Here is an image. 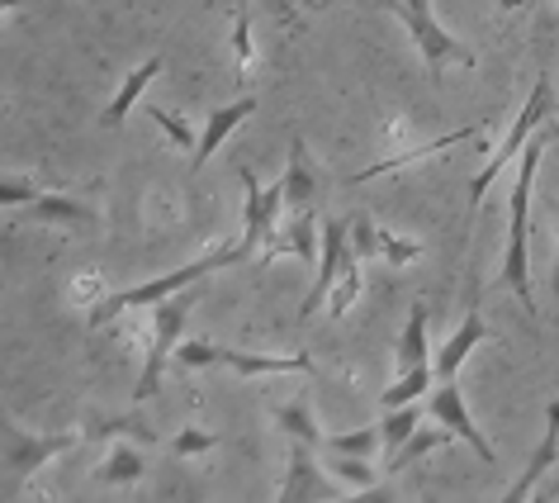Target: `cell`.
Wrapping results in <instances>:
<instances>
[{
    "mask_svg": "<svg viewBox=\"0 0 559 503\" xmlns=\"http://www.w3.org/2000/svg\"><path fill=\"white\" fill-rule=\"evenodd\" d=\"M545 157V138H531L516 157V180H512V200H508V247H502V285L512 290V300L522 304V314L536 324V290H531L526 271V233H531V180Z\"/></svg>",
    "mask_w": 559,
    "mask_h": 503,
    "instance_id": "1",
    "label": "cell"
},
{
    "mask_svg": "<svg viewBox=\"0 0 559 503\" xmlns=\"http://www.w3.org/2000/svg\"><path fill=\"white\" fill-rule=\"evenodd\" d=\"M233 261H247L242 247H214V252H204V257L186 261V267L157 276V281H143V285H133V290H119V295H105L91 309V328H105L109 318L123 314V309H147V304H162L166 295H176V290H190L194 281H204L209 271H223V267H233Z\"/></svg>",
    "mask_w": 559,
    "mask_h": 503,
    "instance_id": "2",
    "label": "cell"
},
{
    "mask_svg": "<svg viewBox=\"0 0 559 503\" xmlns=\"http://www.w3.org/2000/svg\"><path fill=\"white\" fill-rule=\"evenodd\" d=\"M550 105H555V86H550V77H540L536 86H531V101L522 105V115H516V124L508 129V138L493 148V157L484 162V172L469 180V209H479L484 204V195H488V186L508 172V162H516L522 157V148L536 138V129L545 124V115H550Z\"/></svg>",
    "mask_w": 559,
    "mask_h": 503,
    "instance_id": "3",
    "label": "cell"
},
{
    "mask_svg": "<svg viewBox=\"0 0 559 503\" xmlns=\"http://www.w3.org/2000/svg\"><path fill=\"white\" fill-rule=\"evenodd\" d=\"M237 186H242V257H257V252H275V223L280 209H285V180L275 186H261L251 166H237Z\"/></svg>",
    "mask_w": 559,
    "mask_h": 503,
    "instance_id": "4",
    "label": "cell"
},
{
    "mask_svg": "<svg viewBox=\"0 0 559 503\" xmlns=\"http://www.w3.org/2000/svg\"><path fill=\"white\" fill-rule=\"evenodd\" d=\"M186 318H190V300L186 290L166 295L162 304H152V347H147V366H143V381H138L133 399L143 403L162 389V375H166V361L180 352V332H186Z\"/></svg>",
    "mask_w": 559,
    "mask_h": 503,
    "instance_id": "5",
    "label": "cell"
},
{
    "mask_svg": "<svg viewBox=\"0 0 559 503\" xmlns=\"http://www.w3.org/2000/svg\"><path fill=\"white\" fill-rule=\"evenodd\" d=\"M81 442V432H58V437H34V432H24L10 423L5 428V484L20 489L38 466H48L52 456L72 452V446Z\"/></svg>",
    "mask_w": 559,
    "mask_h": 503,
    "instance_id": "6",
    "label": "cell"
},
{
    "mask_svg": "<svg viewBox=\"0 0 559 503\" xmlns=\"http://www.w3.org/2000/svg\"><path fill=\"white\" fill-rule=\"evenodd\" d=\"M384 5L403 15V24H408L413 38H417V48H423L427 67H441V62H465V67H474L469 52L437 24V15H431V0H384Z\"/></svg>",
    "mask_w": 559,
    "mask_h": 503,
    "instance_id": "7",
    "label": "cell"
},
{
    "mask_svg": "<svg viewBox=\"0 0 559 503\" xmlns=\"http://www.w3.org/2000/svg\"><path fill=\"white\" fill-rule=\"evenodd\" d=\"M346 257H352V219H323V261H318L313 290L299 304V324H309V318L332 300V285H337Z\"/></svg>",
    "mask_w": 559,
    "mask_h": 503,
    "instance_id": "8",
    "label": "cell"
},
{
    "mask_svg": "<svg viewBox=\"0 0 559 503\" xmlns=\"http://www.w3.org/2000/svg\"><path fill=\"white\" fill-rule=\"evenodd\" d=\"M431 423L451 428L460 442L474 446V456H479L484 466H493V446H488L484 432L474 428V418H469V409H465V399H460V385H455V381H441V389L431 395Z\"/></svg>",
    "mask_w": 559,
    "mask_h": 503,
    "instance_id": "9",
    "label": "cell"
},
{
    "mask_svg": "<svg viewBox=\"0 0 559 503\" xmlns=\"http://www.w3.org/2000/svg\"><path fill=\"white\" fill-rule=\"evenodd\" d=\"M251 109H257V95H242V101H233V105H223V109H214V115H209L204 133H200V148H194V157H190V180L204 172V162L214 157V152L223 148V138H228L237 124L251 115Z\"/></svg>",
    "mask_w": 559,
    "mask_h": 503,
    "instance_id": "10",
    "label": "cell"
},
{
    "mask_svg": "<svg viewBox=\"0 0 559 503\" xmlns=\"http://www.w3.org/2000/svg\"><path fill=\"white\" fill-rule=\"evenodd\" d=\"M280 180H285V209H289V214L318 204V172L309 162L304 138H289V162H285V176H280Z\"/></svg>",
    "mask_w": 559,
    "mask_h": 503,
    "instance_id": "11",
    "label": "cell"
},
{
    "mask_svg": "<svg viewBox=\"0 0 559 503\" xmlns=\"http://www.w3.org/2000/svg\"><path fill=\"white\" fill-rule=\"evenodd\" d=\"M555 456H559V399L550 403V413H545V437H540V446H536V452H531L526 470L516 475V484L508 489V499H526L531 489L540 484V475L555 466Z\"/></svg>",
    "mask_w": 559,
    "mask_h": 503,
    "instance_id": "12",
    "label": "cell"
},
{
    "mask_svg": "<svg viewBox=\"0 0 559 503\" xmlns=\"http://www.w3.org/2000/svg\"><path fill=\"white\" fill-rule=\"evenodd\" d=\"M484 338H488L484 314H479V309H469V318H465V324H460V328L451 332V342H445L441 352H437V375H441V381H455V371L465 366V356H469V352H474V347H479Z\"/></svg>",
    "mask_w": 559,
    "mask_h": 503,
    "instance_id": "13",
    "label": "cell"
},
{
    "mask_svg": "<svg viewBox=\"0 0 559 503\" xmlns=\"http://www.w3.org/2000/svg\"><path fill=\"white\" fill-rule=\"evenodd\" d=\"M218 366H228L237 375H289V371H313V361L295 352V356H261V352H233L218 347Z\"/></svg>",
    "mask_w": 559,
    "mask_h": 503,
    "instance_id": "14",
    "label": "cell"
},
{
    "mask_svg": "<svg viewBox=\"0 0 559 503\" xmlns=\"http://www.w3.org/2000/svg\"><path fill=\"white\" fill-rule=\"evenodd\" d=\"M309 452H318V446H309V442H295V446H289V475L280 480V499H318V494L328 489Z\"/></svg>",
    "mask_w": 559,
    "mask_h": 503,
    "instance_id": "15",
    "label": "cell"
},
{
    "mask_svg": "<svg viewBox=\"0 0 559 503\" xmlns=\"http://www.w3.org/2000/svg\"><path fill=\"white\" fill-rule=\"evenodd\" d=\"M474 138H479V129H455V133H445V138H437V143H427V148L394 152V157H380V162L360 166V172H356L352 180H374V176H384V172H403V166L423 162V157H431V152H441V148H455V143H474Z\"/></svg>",
    "mask_w": 559,
    "mask_h": 503,
    "instance_id": "16",
    "label": "cell"
},
{
    "mask_svg": "<svg viewBox=\"0 0 559 503\" xmlns=\"http://www.w3.org/2000/svg\"><path fill=\"white\" fill-rule=\"evenodd\" d=\"M157 77H162V58H147L143 67H138V72H129V81H123V86H119V95H115V101L105 105V115H100V124H105V129H119V124H123V115H129V109H133L138 101H143L147 81H157Z\"/></svg>",
    "mask_w": 559,
    "mask_h": 503,
    "instance_id": "17",
    "label": "cell"
},
{
    "mask_svg": "<svg viewBox=\"0 0 559 503\" xmlns=\"http://www.w3.org/2000/svg\"><path fill=\"white\" fill-rule=\"evenodd\" d=\"M413 366H427V304L408 309V324H403V338L394 347V371L403 375Z\"/></svg>",
    "mask_w": 559,
    "mask_h": 503,
    "instance_id": "18",
    "label": "cell"
},
{
    "mask_svg": "<svg viewBox=\"0 0 559 503\" xmlns=\"http://www.w3.org/2000/svg\"><path fill=\"white\" fill-rule=\"evenodd\" d=\"M275 252H295V257H304V261L318 257V214H313V209H299V214L289 219V229L275 237ZM275 252H271V257H275Z\"/></svg>",
    "mask_w": 559,
    "mask_h": 503,
    "instance_id": "19",
    "label": "cell"
},
{
    "mask_svg": "<svg viewBox=\"0 0 559 503\" xmlns=\"http://www.w3.org/2000/svg\"><path fill=\"white\" fill-rule=\"evenodd\" d=\"M451 437H455V432H451V428H431V432H423V428H417V432H413V437H408V442H403V446H399V452H394V456H384V470H389V475L408 470V466H413V460H423V456H431V452H437V446H445V442H451Z\"/></svg>",
    "mask_w": 559,
    "mask_h": 503,
    "instance_id": "20",
    "label": "cell"
},
{
    "mask_svg": "<svg viewBox=\"0 0 559 503\" xmlns=\"http://www.w3.org/2000/svg\"><path fill=\"white\" fill-rule=\"evenodd\" d=\"M417 423H423V409H417V399L413 403H394V409H384L380 418V437H384V456H394L403 442L417 432Z\"/></svg>",
    "mask_w": 559,
    "mask_h": 503,
    "instance_id": "21",
    "label": "cell"
},
{
    "mask_svg": "<svg viewBox=\"0 0 559 503\" xmlns=\"http://www.w3.org/2000/svg\"><path fill=\"white\" fill-rule=\"evenodd\" d=\"M143 475H147V460L138 456L133 446H115L105 466L95 470V480H100V484H138Z\"/></svg>",
    "mask_w": 559,
    "mask_h": 503,
    "instance_id": "22",
    "label": "cell"
},
{
    "mask_svg": "<svg viewBox=\"0 0 559 503\" xmlns=\"http://www.w3.org/2000/svg\"><path fill=\"white\" fill-rule=\"evenodd\" d=\"M328 470L337 475L346 489H356V494H374V489H380V475L366 466V456H337V452H332Z\"/></svg>",
    "mask_w": 559,
    "mask_h": 503,
    "instance_id": "23",
    "label": "cell"
},
{
    "mask_svg": "<svg viewBox=\"0 0 559 503\" xmlns=\"http://www.w3.org/2000/svg\"><path fill=\"white\" fill-rule=\"evenodd\" d=\"M323 446L328 452H337V456H374L384 446V437H380V428H356V432H337V437H323Z\"/></svg>",
    "mask_w": 559,
    "mask_h": 503,
    "instance_id": "24",
    "label": "cell"
},
{
    "mask_svg": "<svg viewBox=\"0 0 559 503\" xmlns=\"http://www.w3.org/2000/svg\"><path fill=\"white\" fill-rule=\"evenodd\" d=\"M431 389V366H413V371H403L394 385L384 389V409H394V403H413V399H423Z\"/></svg>",
    "mask_w": 559,
    "mask_h": 503,
    "instance_id": "25",
    "label": "cell"
},
{
    "mask_svg": "<svg viewBox=\"0 0 559 503\" xmlns=\"http://www.w3.org/2000/svg\"><path fill=\"white\" fill-rule=\"evenodd\" d=\"M275 423L289 432L295 442H309V446H323V432H318V423L309 418V409L304 403H285V409H275Z\"/></svg>",
    "mask_w": 559,
    "mask_h": 503,
    "instance_id": "26",
    "label": "cell"
},
{
    "mask_svg": "<svg viewBox=\"0 0 559 503\" xmlns=\"http://www.w3.org/2000/svg\"><path fill=\"white\" fill-rule=\"evenodd\" d=\"M356 295H360V257H356V252H352V257H346V267H342V276H337V285H332V314H346V309H352V304H356Z\"/></svg>",
    "mask_w": 559,
    "mask_h": 503,
    "instance_id": "27",
    "label": "cell"
},
{
    "mask_svg": "<svg viewBox=\"0 0 559 503\" xmlns=\"http://www.w3.org/2000/svg\"><path fill=\"white\" fill-rule=\"evenodd\" d=\"M34 219H62V223H86L91 209L67 200V195H48V200H34Z\"/></svg>",
    "mask_w": 559,
    "mask_h": 503,
    "instance_id": "28",
    "label": "cell"
},
{
    "mask_svg": "<svg viewBox=\"0 0 559 503\" xmlns=\"http://www.w3.org/2000/svg\"><path fill=\"white\" fill-rule=\"evenodd\" d=\"M147 115L157 119V129H162L166 138H171L176 148H186V152H194V148H200V138H194V129H190V124L180 119V115H171V109H162V105H152Z\"/></svg>",
    "mask_w": 559,
    "mask_h": 503,
    "instance_id": "29",
    "label": "cell"
},
{
    "mask_svg": "<svg viewBox=\"0 0 559 503\" xmlns=\"http://www.w3.org/2000/svg\"><path fill=\"white\" fill-rule=\"evenodd\" d=\"M423 257V243H408V237H394L380 229V261H389V267H408V261Z\"/></svg>",
    "mask_w": 559,
    "mask_h": 503,
    "instance_id": "30",
    "label": "cell"
},
{
    "mask_svg": "<svg viewBox=\"0 0 559 503\" xmlns=\"http://www.w3.org/2000/svg\"><path fill=\"white\" fill-rule=\"evenodd\" d=\"M251 58H257V48H251V15H237V24H233V62H237V72H247Z\"/></svg>",
    "mask_w": 559,
    "mask_h": 503,
    "instance_id": "31",
    "label": "cell"
},
{
    "mask_svg": "<svg viewBox=\"0 0 559 503\" xmlns=\"http://www.w3.org/2000/svg\"><path fill=\"white\" fill-rule=\"evenodd\" d=\"M214 446H218V437H214V432L186 428V432H180V437L171 442V452H176V456H204V452H214Z\"/></svg>",
    "mask_w": 559,
    "mask_h": 503,
    "instance_id": "32",
    "label": "cell"
},
{
    "mask_svg": "<svg viewBox=\"0 0 559 503\" xmlns=\"http://www.w3.org/2000/svg\"><path fill=\"white\" fill-rule=\"evenodd\" d=\"M105 432H133L138 442H157V432L143 428V423H129V418H100V423L86 428V437H105Z\"/></svg>",
    "mask_w": 559,
    "mask_h": 503,
    "instance_id": "33",
    "label": "cell"
},
{
    "mask_svg": "<svg viewBox=\"0 0 559 503\" xmlns=\"http://www.w3.org/2000/svg\"><path fill=\"white\" fill-rule=\"evenodd\" d=\"M176 361H180V366H190V371H200V366H218V347L214 342H186V347H180V352H176Z\"/></svg>",
    "mask_w": 559,
    "mask_h": 503,
    "instance_id": "34",
    "label": "cell"
},
{
    "mask_svg": "<svg viewBox=\"0 0 559 503\" xmlns=\"http://www.w3.org/2000/svg\"><path fill=\"white\" fill-rule=\"evenodd\" d=\"M29 200H38V190H29L24 186V180H5V186H0V204H29Z\"/></svg>",
    "mask_w": 559,
    "mask_h": 503,
    "instance_id": "35",
    "label": "cell"
},
{
    "mask_svg": "<svg viewBox=\"0 0 559 503\" xmlns=\"http://www.w3.org/2000/svg\"><path fill=\"white\" fill-rule=\"evenodd\" d=\"M550 285H555V295H559V223H555V271H550Z\"/></svg>",
    "mask_w": 559,
    "mask_h": 503,
    "instance_id": "36",
    "label": "cell"
},
{
    "mask_svg": "<svg viewBox=\"0 0 559 503\" xmlns=\"http://www.w3.org/2000/svg\"><path fill=\"white\" fill-rule=\"evenodd\" d=\"M555 5H559V0H555Z\"/></svg>",
    "mask_w": 559,
    "mask_h": 503,
    "instance_id": "37",
    "label": "cell"
}]
</instances>
